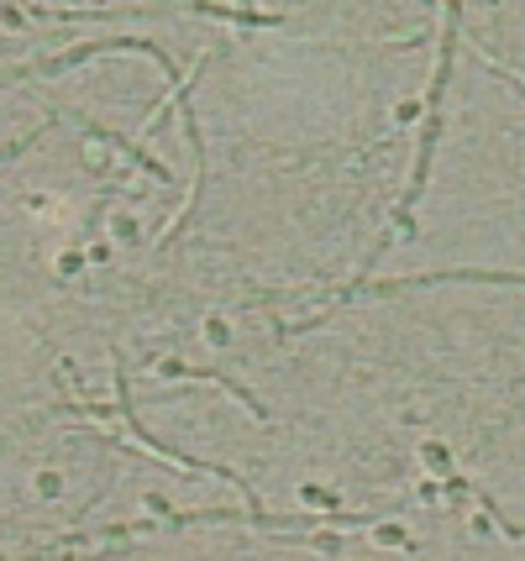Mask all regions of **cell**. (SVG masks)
Masks as SVG:
<instances>
[{"instance_id":"cell-1","label":"cell","mask_w":525,"mask_h":561,"mask_svg":"<svg viewBox=\"0 0 525 561\" xmlns=\"http://www.w3.org/2000/svg\"><path fill=\"white\" fill-rule=\"evenodd\" d=\"M79 126H84V137H95V142H111V147H122L126 158H132L137 169H148L152 179H163V184H174V169H163L158 158H148V152H142V147H137V142H132V137H122V131H111V126H95V122H84V116H79Z\"/></svg>"},{"instance_id":"cell-2","label":"cell","mask_w":525,"mask_h":561,"mask_svg":"<svg viewBox=\"0 0 525 561\" xmlns=\"http://www.w3.org/2000/svg\"><path fill=\"white\" fill-rule=\"evenodd\" d=\"M158 373H163V378H201V383H221V389L231 393V399H242V404H248V410H252L258 420H269L263 399H252V393L242 389L237 378H221V373H205V367H184V363H158Z\"/></svg>"}]
</instances>
